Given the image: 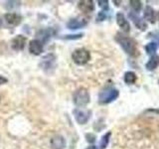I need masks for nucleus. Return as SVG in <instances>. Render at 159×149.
Listing matches in <instances>:
<instances>
[{
    "label": "nucleus",
    "instance_id": "19",
    "mask_svg": "<svg viewBox=\"0 0 159 149\" xmlns=\"http://www.w3.org/2000/svg\"><path fill=\"white\" fill-rule=\"evenodd\" d=\"M157 49H158L157 43L156 42H150L145 46V52L148 55H150V56H153V55H155V52L157 51Z\"/></svg>",
    "mask_w": 159,
    "mask_h": 149
},
{
    "label": "nucleus",
    "instance_id": "21",
    "mask_svg": "<svg viewBox=\"0 0 159 149\" xmlns=\"http://www.w3.org/2000/svg\"><path fill=\"white\" fill-rule=\"evenodd\" d=\"M129 3H130V6L133 10L134 13H138L141 11L142 9V2L139 1V0H131V1H129Z\"/></svg>",
    "mask_w": 159,
    "mask_h": 149
},
{
    "label": "nucleus",
    "instance_id": "20",
    "mask_svg": "<svg viewBox=\"0 0 159 149\" xmlns=\"http://www.w3.org/2000/svg\"><path fill=\"white\" fill-rule=\"evenodd\" d=\"M111 131H108L102 137L101 139V142H99V148L101 149H106L107 146L108 145V143H109V138H111Z\"/></svg>",
    "mask_w": 159,
    "mask_h": 149
},
{
    "label": "nucleus",
    "instance_id": "25",
    "mask_svg": "<svg viewBox=\"0 0 159 149\" xmlns=\"http://www.w3.org/2000/svg\"><path fill=\"white\" fill-rule=\"evenodd\" d=\"M106 13H104V11H102V12H99L98 14V21H103L104 19H106Z\"/></svg>",
    "mask_w": 159,
    "mask_h": 149
},
{
    "label": "nucleus",
    "instance_id": "5",
    "mask_svg": "<svg viewBox=\"0 0 159 149\" xmlns=\"http://www.w3.org/2000/svg\"><path fill=\"white\" fill-rule=\"evenodd\" d=\"M119 92L116 88H107L106 91H102L98 96V102L101 104L111 103L118 97Z\"/></svg>",
    "mask_w": 159,
    "mask_h": 149
},
{
    "label": "nucleus",
    "instance_id": "8",
    "mask_svg": "<svg viewBox=\"0 0 159 149\" xmlns=\"http://www.w3.org/2000/svg\"><path fill=\"white\" fill-rule=\"evenodd\" d=\"M44 50V46H43V43L40 41V40H32L30 41L29 43V51L31 54L35 55V56H38V55L42 54Z\"/></svg>",
    "mask_w": 159,
    "mask_h": 149
},
{
    "label": "nucleus",
    "instance_id": "30",
    "mask_svg": "<svg viewBox=\"0 0 159 149\" xmlns=\"http://www.w3.org/2000/svg\"><path fill=\"white\" fill-rule=\"evenodd\" d=\"M1 25H2V21H1V19H0V27H1Z\"/></svg>",
    "mask_w": 159,
    "mask_h": 149
},
{
    "label": "nucleus",
    "instance_id": "16",
    "mask_svg": "<svg viewBox=\"0 0 159 149\" xmlns=\"http://www.w3.org/2000/svg\"><path fill=\"white\" fill-rule=\"evenodd\" d=\"M158 66H159V56L158 55H153L149 59V61L146 63L145 68L148 71H154V70L157 69Z\"/></svg>",
    "mask_w": 159,
    "mask_h": 149
},
{
    "label": "nucleus",
    "instance_id": "3",
    "mask_svg": "<svg viewBox=\"0 0 159 149\" xmlns=\"http://www.w3.org/2000/svg\"><path fill=\"white\" fill-rule=\"evenodd\" d=\"M40 68H41L45 73L47 74H51L55 71V69L57 67V63H56V57L53 54H48L45 57L41 59L39 64Z\"/></svg>",
    "mask_w": 159,
    "mask_h": 149
},
{
    "label": "nucleus",
    "instance_id": "23",
    "mask_svg": "<svg viewBox=\"0 0 159 149\" xmlns=\"http://www.w3.org/2000/svg\"><path fill=\"white\" fill-rule=\"evenodd\" d=\"M98 5H99V7H102L103 9V11L104 10H107L108 9V1H107V0H104V1H98Z\"/></svg>",
    "mask_w": 159,
    "mask_h": 149
},
{
    "label": "nucleus",
    "instance_id": "15",
    "mask_svg": "<svg viewBox=\"0 0 159 149\" xmlns=\"http://www.w3.org/2000/svg\"><path fill=\"white\" fill-rule=\"evenodd\" d=\"M143 15H144V19L147 20L148 22H150L151 24H154L156 21V13L154 11V9L147 5V6L144 8V12H143Z\"/></svg>",
    "mask_w": 159,
    "mask_h": 149
},
{
    "label": "nucleus",
    "instance_id": "10",
    "mask_svg": "<svg viewBox=\"0 0 159 149\" xmlns=\"http://www.w3.org/2000/svg\"><path fill=\"white\" fill-rule=\"evenodd\" d=\"M50 145L52 149H64L66 147V140L61 135H55L50 140Z\"/></svg>",
    "mask_w": 159,
    "mask_h": 149
},
{
    "label": "nucleus",
    "instance_id": "13",
    "mask_svg": "<svg viewBox=\"0 0 159 149\" xmlns=\"http://www.w3.org/2000/svg\"><path fill=\"white\" fill-rule=\"evenodd\" d=\"M5 20L8 24L12 25V26H17L22 21V17L18 15L17 13H7L5 14Z\"/></svg>",
    "mask_w": 159,
    "mask_h": 149
},
{
    "label": "nucleus",
    "instance_id": "14",
    "mask_svg": "<svg viewBox=\"0 0 159 149\" xmlns=\"http://www.w3.org/2000/svg\"><path fill=\"white\" fill-rule=\"evenodd\" d=\"M79 8L81 11L84 13H91L94 10L93 1H91V0H83V1H80Z\"/></svg>",
    "mask_w": 159,
    "mask_h": 149
},
{
    "label": "nucleus",
    "instance_id": "27",
    "mask_svg": "<svg viewBox=\"0 0 159 149\" xmlns=\"http://www.w3.org/2000/svg\"><path fill=\"white\" fill-rule=\"evenodd\" d=\"M87 149H98V147L94 146V145H91V146H89Z\"/></svg>",
    "mask_w": 159,
    "mask_h": 149
},
{
    "label": "nucleus",
    "instance_id": "26",
    "mask_svg": "<svg viewBox=\"0 0 159 149\" xmlns=\"http://www.w3.org/2000/svg\"><path fill=\"white\" fill-rule=\"evenodd\" d=\"M7 82H8V79L5 78V77H3V76H1V74H0V86H1V84H6Z\"/></svg>",
    "mask_w": 159,
    "mask_h": 149
},
{
    "label": "nucleus",
    "instance_id": "7",
    "mask_svg": "<svg viewBox=\"0 0 159 149\" xmlns=\"http://www.w3.org/2000/svg\"><path fill=\"white\" fill-rule=\"evenodd\" d=\"M88 24V20L86 18L78 17V18H73L67 23V27L71 30H77L84 27Z\"/></svg>",
    "mask_w": 159,
    "mask_h": 149
},
{
    "label": "nucleus",
    "instance_id": "24",
    "mask_svg": "<svg viewBox=\"0 0 159 149\" xmlns=\"http://www.w3.org/2000/svg\"><path fill=\"white\" fill-rule=\"evenodd\" d=\"M86 137H87V140L89 142H91V143L96 141V135H93V133H88V134H86Z\"/></svg>",
    "mask_w": 159,
    "mask_h": 149
},
{
    "label": "nucleus",
    "instance_id": "31",
    "mask_svg": "<svg viewBox=\"0 0 159 149\" xmlns=\"http://www.w3.org/2000/svg\"><path fill=\"white\" fill-rule=\"evenodd\" d=\"M157 18H158V21H159V11H158V14H157Z\"/></svg>",
    "mask_w": 159,
    "mask_h": 149
},
{
    "label": "nucleus",
    "instance_id": "29",
    "mask_svg": "<svg viewBox=\"0 0 159 149\" xmlns=\"http://www.w3.org/2000/svg\"><path fill=\"white\" fill-rule=\"evenodd\" d=\"M148 111H155V112H158L159 113V111H157V109H149Z\"/></svg>",
    "mask_w": 159,
    "mask_h": 149
},
{
    "label": "nucleus",
    "instance_id": "11",
    "mask_svg": "<svg viewBox=\"0 0 159 149\" xmlns=\"http://www.w3.org/2000/svg\"><path fill=\"white\" fill-rule=\"evenodd\" d=\"M129 18L132 20L134 25H135L139 30H141V31H145V30L147 29V23L144 21L142 18L139 17L136 13L130 12L129 13Z\"/></svg>",
    "mask_w": 159,
    "mask_h": 149
},
{
    "label": "nucleus",
    "instance_id": "6",
    "mask_svg": "<svg viewBox=\"0 0 159 149\" xmlns=\"http://www.w3.org/2000/svg\"><path fill=\"white\" fill-rule=\"evenodd\" d=\"M75 118L79 124H86L89 117H91L92 111H83V109H75L74 111Z\"/></svg>",
    "mask_w": 159,
    "mask_h": 149
},
{
    "label": "nucleus",
    "instance_id": "28",
    "mask_svg": "<svg viewBox=\"0 0 159 149\" xmlns=\"http://www.w3.org/2000/svg\"><path fill=\"white\" fill-rule=\"evenodd\" d=\"M113 3H116V6H119V5H120V1H113Z\"/></svg>",
    "mask_w": 159,
    "mask_h": 149
},
{
    "label": "nucleus",
    "instance_id": "4",
    "mask_svg": "<svg viewBox=\"0 0 159 149\" xmlns=\"http://www.w3.org/2000/svg\"><path fill=\"white\" fill-rule=\"evenodd\" d=\"M72 59L75 64L79 65V66H83V65H86L91 60V53L84 48L77 49L73 53Z\"/></svg>",
    "mask_w": 159,
    "mask_h": 149
},
{
    "label": "nucleus",
    "instance_id": "32",
    "mask_svg": "<svg viewBox=\"0 0 159 149\" xmlns=\"http://www.w3.org/2000/svg\"><path fill=\"white\" fill-rule=\"evenodd\" d=\"M158 84H159V82H158Z\"/></svg>",
    "mask_w": 159,
    "mask_h": 149
},
{
    "label": "nucleus",
    "instance_id": "18",
    "mask_svg": "<svg viewBox=\"0 0 159 149\" xmlns=\"http://www.w3.org/2000/svg\"><path fill=\"white\" fill-rule=\"evenodd\" d=\"M123 79H124V82H125L127 84H134V83L136 82L137 77H136L135 73L129 71V72H126L125 74H124Z\"/></svg>",
    "mask_w": 159,
    "mask_h": 149
},
{
    "label": "nucleus",
    "instance_id": "17",
    "mask_svg": "<svg viewBox=\"0 0 159 149\" xmlns=\"http://www.w3.org/2000/svg\"><path fill=\"white\" fill-rule=\"evenodd\" d=\"M38 35H39L40 39L46 42L49 38H51L52 36H54L55 31H54V29H52V28H47V29L41 30V31L38 33Z\"/></svg>",
    "mask_w": 159,
    "mask_h": 149
},
{
    "label": "nucleus",
    "instance_id": "1",
    "mask_svg": "<svg viewBox=\"0 0 159 149\" xmlns=\"http://www.w3.org/2000/svg\"><path fill=\"white\" fill-rule=\"evenodd\" d=\"M116 41L120 45V47L122 48V50L125 52L127 55L131 56L133 58L138 57L139 55V51L137 49V45L136 42L130 37H128L127 35L118 32L116 35Z\"/></svg>",
    "mask_w": 159,
    "mask_h": 149
},
{
    "label": "nucleus",
    "instance_id": "12",
    "mask_svg": "<svg viewBox=\"0 0 159 149\" xmlns=\"http://www.w3.org/2000/svg\"><path fill=\"white\" fill-rule=\"evenodd\" d=\"M25 44H26V38L22 36V35H18V36H16L12 40L11 47L15 51H21V50L24 49Z\"/></svg>",
    "mask_w": 159,
    "mask_h": 149
},
{
    "label": "nucleus",
    "instance_id": "2",
    "mask_svg": "<svg viewBox=\"0 0 159 149\" xmlns=\"http://www.w3.org/2000/svg\"><path fill=\"white\" fill-rule=\"evenodd\" d=\"M89 93L87 88H80L73 94V102L77 106H86L89 102Z\"/></svg>",
    "mask_w": 159,
    "mask_h": 149
},
{
    "label": "nucleus",
    "instance_id": "9",
    "mask_svg": "<svg viewBox=\"0 0 159 149\" xmlns=\"http://www.w3.org/2000/svg\"><path fill=\"white\" fill-rule=\"evenodd\" d=\"M116 23L119 26V28H121V30L123 32L128 33L130 31V25H129L127 19L125 18V16L121 13V12H118L116 14Z\"/></svg>",
    "mask_w": 159,
    "mask_h": 149
},
{
    "label": "nucleus",
    "instance_id": "22",
    "mask_svg": "<svg viewBox=\"0 0 159 149\" xmlns=\"http://www.w3.org/2000/svg\"><path fill=\"white\" fill-rule=\"evenodd\" d=\"M84 36V34H76V35H65L64 39H68V40H77V39H81Z\"/></svg>",
    "mask_w": 159,
    "mask_h": 149
}]
</instances>
